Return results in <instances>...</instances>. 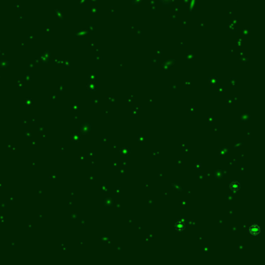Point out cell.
Segmentation results:
<instances>
[{"label": "cell", "instance_id": "cell-1", "mask_svg": "<svg viewBox=\"0 0 265 265\" xmlns=\"http://www.w3.org/2000/svg\"><path fill=\"white\" fill-rule=\"evenodd\" d=\"M249 232L253 236H258L261 232V229L257 224H252L251 226L249 227Z\"/></svg>", "mask_w": 265, "mask_h": 265}, {"label": "cell", "instance_id": "cell-2", "mask_svg": "<svg viewBox=\"0 0 265 265\" xmlns=\"http://www.w3.org/2000/svg\"><path fill=\"white\" fill-rule=\"evenodd\" d=\"M229 188L232 191H237L240 188V184L237 181H232V182L230 183V184H229Z\"/></svg>", "mask_w": 265, "mask_h": 265}, {"label": "cell", "instance_id": "cell-3", "mask_svg": "<svg viewBox=\"0 0 265 265\" xmlns=\"http://www.w3.org/2000/svg\"><path fill=\"white\" fill-rule=\"evenodd\" d=\"M175 229L177 230V231H179V232H181L183 231L184 229H185V224L183 222H177L175 224Z\"/></svg>", "mask_w": 265, "mask_h": 265}]
</instances>
